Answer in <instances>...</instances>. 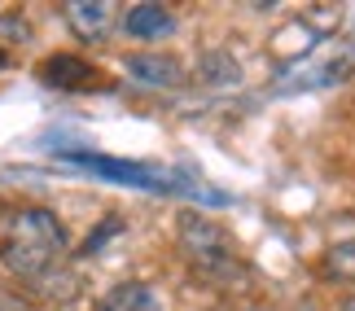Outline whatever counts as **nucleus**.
Returning a JSON list of instances; mask_svg holds the SVG:
<instances>
[{
    "label": "nucleus",
    "mask_w": 355,
    "mask_h": 311,
    "mask_svg": "<svg viewBox=\"0 0 355 311\" xmlns=\"http://www.w3.org/2000/svg\"><path fill=\"white\" fill-rule=\"evenodd\" d=\"M123 71H128V79H136V84L145 88H184L189 75H184V62L171 57V53H128L123 57Z\"/></svg>",
    "instance_id": "3"
},
{
    "label": "nucleus",
    "mask_w": 355,
    "mask_h": 311,
    "mask_svg": "<svg viewBox=\"0 0 355 311\" xmlns=\"http://www.w3.org/2000/svg\"><path fill=\"white\" fill-rule=\"evenodd\" d=\"M347 311H355V294H351V299H347Z\"/></svg>",
    "instance_id": "12"
},
{
    "label": "nucleus",
    "mask_w": 355,
    "mask_h": 311,
    "mask_svg": "<svg viewBox=\"0 0 355 311\" xmlns=\"http://www.w3.org/2000/svg\"><path fill=\"white\" fill-rule=\"evenodd\" d=\"M324 276L343 281V285H355V241H334L324 250Z\"/></svg>",
    "instance_id": "9"
},
{
    "label": "nucleus",
    "mask_w": 355,
    "mask_h": 311,
    "mask_svg": "<svg viewBox=\"0 0 355 311\" xmlns=\"http://www.w3.org/2000/svg\"><path fill=\"white\" fill-rule=\"evenodd\" d=\"M0 311H35V303L26 299V294H18L13 285H5V281H0Z\"/></svg>",
    "instance_id": "11"
},
{
    "label": "nucleus",
    "mask_w": 355,
    "mask_h": 311,
    "mask_svg": "<svg viewBox=\"0 0 355 311\" xmlns=\"http://www.w3.org/2000/svg\"><path fill=\"white\" fill-rule=\"evenodd\" d=\"M114 18H119V13H114L110 0H71V5H66V22H71V31L79 39H92V44L114 31Z\"/></svg>",
    "instance_id": "5"
},
{
    "label": "nucleus",
    "mask_w": 355,
    "mask_h": 311,
    "mask_svg": "<svg viewBox=\"0 0 355 311\" xmlns=\"http://www.w3.org/2000/svg\"><path fill=\"white\" fill-rule=\"evenodd\" d=\"M175 241H180L184 259L198 267L207 281L215 285H245L250 281V263L241 259L233 233H228L224 224H215L211 215L202 211H180L175 215Z\"/></svg>",
    "instance_id": "2"
},
{
    "label": "nucleus",
    "mask_w": 355,
    "mask_h": 311,
    "mask_svg": "<svg viewBox=\"0 0 355 311\" xmlns=\"http://www.w3.org/2000/svg\"><path fill=\"white\" fill-rule=\"evenodd\" d=\"M40 79H44L49 88H62V92H84V88H97L101 84V71L84 57H75V53H53V57L40 62Z\"/></svg>",
    "instance_id": "4"
},
{
    "label": "nucleus",
    "mask_w": 355,
    "mask_h": 311,
    "mask_svg": "<svg viewBox=\"0 0 355 311\" xmlns=\"http://www.w3.org/2000/svg\"><path fill=\"white\" fill-rule=\"evenodd\" d=\"M259 311H268V307H259Z\"/></svg>",
    "instance_id": "14"
},
{
    "label": "nucleus",
    "mask_w": 355,
    "mask_h": 311,
    "mask_svg": "<svg viewBox=\"0 0 355 311\" xmlns=\"http://www.w3.org/2000/svg\"><path fill=\"white\" fill-rule=\"evenodd\" d=\"M5 62H9V57H5V53H0V66H5Z\"/></svg>",
    "instance_id": "13"
},
{
    "label": "nucleus",
    "mask_w": 355,
    "mask_h": 311,
    "mask_svg": "<svg viewBox=\"0 0 355 311\" xmlns=\"http://www.w3.org/2000/svg\"><path fill=\"white\" fill-rule=\"evenodd\" d=\"M198 79H202V84H211V88H233L237 79H241V66H237L233 53L211 48V53H202V57H198Z\"/></svg>",
    "instance_id": "8"
},
{
    "label": "nucleus",
    "mask_w": 355,
    "mask_h": 311,
    "mask_svg": "<svg viewBox=\"0 0 355 311\" xmlns=\"http://www.w3.org/2000/svg\"><path fill=\"white\" fill-rule=\"evenodd\" d=\"M123 228H128V224H123V215H105V220H101V224H97V228H92V233L84 237V246H79V254H84V259H92V254H101V246H105L110 237H119Z\"/></svg>",
    "instance_id": "10"
},
{
    "label": "nucleus",
    "mask_w": 355,
    "mask_h": 311,
    "mask_svg": "<svg viewBox=\"0 0 355 311\" xmlns=\"http://www.w3.org/2000/svg\"><path fill=\"white\" fill-rule=\"evenodd\" d=\"M97 311H162V299L154 285H145V281H119L114 290L101 294Z\"/></svg>",
    "instance_id": "7"
},
{
    "label": "nucleus",
    "mask_w": 355,
    "mask_h": 311,
    "mask_svg": "<svg viewBox=\"0 0 355 311\" xmlns=\"http://www.w3.org/2000/svg\"><path fill=\"white\" fill-rule=\"evenodd\" d=\"M66 224L49 206H18L0 233V263L18 281H44L66 259Z\"/></svg>",
    "instance_id": "1"
},
{
    "label": "nucleus",
    "mask_w": 355,
    "mask_h": 311,
    "mask_svg": "<svg viewBox=\"0 0 355 311\" xmlns=\"http://www.w3.org/2000/svg\"><path fill=\"white\" fill-rule=\"evenodd\" d=\"M123 31L132 39H167L175 35V13L162 5H132L123 13Z\"/></svg>",
    "instance_id": "6"
}]
</instances>
